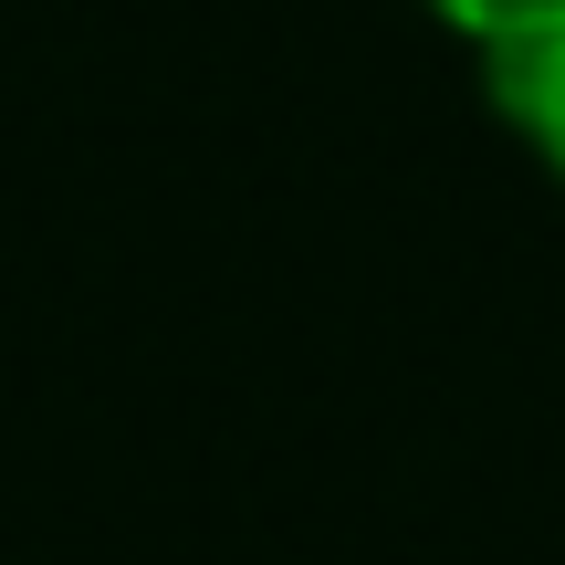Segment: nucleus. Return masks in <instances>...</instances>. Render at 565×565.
Here are the masks:
<instances>
[{
    "label": "nucleus",
    "instance_id": "f257e3e1",
    "mask_svg": "<svg viewBox=\"0 0 565 565\" xmlns=\"http://www.w3.org/2000/svg\"><path fill=\"white\" fill-rule=\"evenodd\" d=\"M482 53H492V95L534 126V147L565 158V21L555 32H503V42H482Z\"/></svg>",
    "mask_w": 565,
    "mask_h": 565
},
{
    "label": "nucleus",
    "instance_id": "f03ea898",
    "mask_svg": "<svg viewBox=\"0 0 565 565\" xmlns=\"http://www.w3.org/2000/svg\"><path fill=\"white\" fill-rule=\"evenodd\" d=\"M450 21H471L482 42H503V32H555L565 21V0H440Z\"/></svg>",
    "mask_w": 565,
    "mask_h": 565
}]
</instances>
